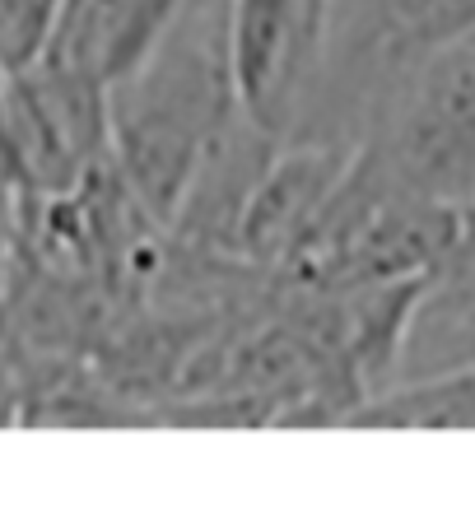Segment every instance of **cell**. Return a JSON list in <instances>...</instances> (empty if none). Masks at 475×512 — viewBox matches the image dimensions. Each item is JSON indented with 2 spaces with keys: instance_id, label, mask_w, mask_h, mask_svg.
Returning <instances> with one entry per match:
<instances>
[{
  "instance_id": "6da1fadb",
  "label": "cell",
  "mask_w": 475,
  "mask_h": 512,
  "mask_svg": "<svg viewBox=\"0 0 475 512\" xmlns=\"http://www.w3.org/2000/svg\"><path fill=\"white\" fill-rule=\"evenodd\" d=\"M238 112L229 0H182L150 47L108 80L112 168L136 201L168 224Z\"/></svg>"
},
{
  "instance_id": "7a4b0ae2",
  "label": "cell",
  "mask_w": 475,
  "mask_h": 512,
  "mask_svg": "<svg viewBox=\"0 0 475 512\" xmlns=\"http://www.w3.org/2000/svg\"><path fill=\"white\" fill-rule=\"evenodd\" d=\"M354 149L396 187L475 205V28L396 70Z\"/></svg>"
},
{
  "instance_id": "3957f363",
  "label": "cell",
  "mask_w": 475,
  "mask_h": 512,
  "mask_svg": "<svg viewBox=\"0 0 475 512\" xmlns=\"http://www.w3.org/2000/svg\"><path fill=\"white\" fill-rule=\"evenodd\" d=\"M326 0H229V61L238 108L271 135H294L322 61Z\"/></svg>"
},
{
  "instance_id": "277c9868",
  "label": "cell",
  "mask_w": 475,
  "mask_h": 512,
  "mask_svg": "<svg viewBox=\"0 0 475 512\" xmlns=\"http://www.w3.org/2000/svg\"><path fill=\"white\" fill-rule=\"evenodd\" d=\"M354 163V145L331 135H285L275 140L271 159L261 168L257 187L233 233V256L257 270H285L303 238L322 219L326 201L336 196Z\"/></svg>"
},
{
  "instance_id": "5b68a950",
  "label": "cell",
  "mask_w": 475,
  "mask_h": 512,
  "mask_svg": "<svg viewBox=\"0 0 475 512\" xmlns=\"http://www.w3.org/2000/svg\"><path fill=\"white\" fill-rule=\"evenodd\" d=\"M475 359V205H462V224L443 266L429 275L406 336L401 378Z\"/></svg>"
},
{
  "instance_id": "8992f818",
  "label": "cell",
  "mask_w": 475,
  "mask_h": 512,
  "mask_svg": "<svg viewBox=\"0 0 475 512\" xmlns=\"http://www.w3.org/2000/svg\"><path fill=\"white\" fill-rule=\"evenodd\" d=\"M354 429H475V359L396 378L350 415Z\"/></svg>"
},
{
  "instance_id": "52a82bcc",
  "label": "cell",
  "mask_w": 475,
  "mask_h": 512,
  "mask_svg": "<svg viewBox=\"0 0 475 512\" xmlns=\"http://www.w3.org/2000/svg\"><path fill=\"white\" fill-rule=\"evenodd\" d=\"M66 0H0V75L28 66L52 42Z\"/></svg>"
},
{
  "instance_id": "ba28073f",
  "label": "cell",
  "mask_w": 475,
  "mask_h": 512,
  "mask_svg": "<svg viewBox=\"0 0 475 512\" xmlns=\"http://www.w3.org/2000/svg\"><path fill=\"white\" fill-rule=\"evenodd\" d=\"M326 5H336V0H326Z\"/></svg>"
}]
</instances>
